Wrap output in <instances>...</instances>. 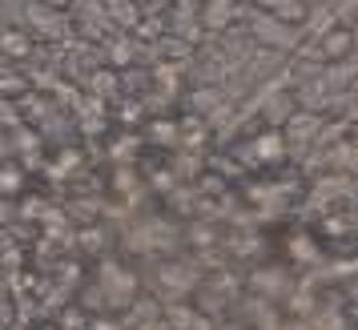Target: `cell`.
<instances>
[{
  "mask_svg": "<svg viewBox=\"0 0 358 330\" xmlns=\"http://www.w3.org/2000/svg\"><path fill=\"white\" fill-rule=\"evenodd\" d=\"M242 13V4H229V0H217V4H201V17H197V24L206 29V33H222V29H229L234 24V17Z\"/></svg>",
  "mask_w": 358,
  "mask_h": 330,
  "instance_id": "4",
  "label": "cell"
},
{
  "mask_svg": "<svg viewBox=\"0 0 358 330\" xmlns=\"http://www.w3.org/2000/svg\"><path fill=\"white\" fill-rule=\"evenodd\" d=\"M0 97H4V101L29 97V77H24V73H17V69L0 73Z\"/></svg>",
  "mask_w": 358,
  "mask_h": 330,
  "instance_id": "8",
  "label": "cell"
},
{
  "mask_svg": "<svg viewBox=\"0 0 358 330\" xmlns=\"http://www.w3.org/2000/svg\"><path fill=\"white\" fill-rule=\"evenodd\" d=\"M105 13H109V17H117V24H125V29H137V20H141L133 4H109Z\"/></svg>",
  "mask_w": 358,
  "mask_h": 330,
  "instance_id": "11",
  "label": "cell"
},
{
  "mask_svg": "<svg viewBox=\"0 0 358 330\" xmlns=\"http://www.w3.org/2000/svg\"><path fill=\"white\" fill-rule=\"evenodd\" d=\"M93 89H97V93H109V89H113V73H97V77H93Z\"/></svg>",
  "mask_w": 358,
  "mask_h": 330,
  "instance_id": "15",
  "label": "cell"
},
{
  "mask_svg": "<svg viewBox=\"0 0 358 330\" xmlns=\"http://www.w3.org/2000/svg\"><path fill=\"white\" fill-rule=\"evenodd\" d=\"M162 286H169V290H194L197 282H194V270L189 266H181V262H162Z\"/></svg>",
  "mask_w": 358,
  "mask_h": 330,
  "instance_id": "7",
  "label": "cell"
},
{
  "mask_svg": "<svg viewBox=\"0 0 358 330\" xmlns=\"http://www.w3.org/2000/svg\"><path fill=\"white\" fill-rule=\"evenodd\" d=\"M20 185H24V173H20V165L4 162V165H0V194H17Z\"/></svg>",
  "mask_w": 358,
  "mask_h": 330,
  "instance_id": "10",
  "label": "cell"
},
{
  "mask_svg": "<svg viewBox=\"0 0 358 330\" xmlns=\"http://www.w3.org/2000/svg\"><path fill=\"white\" fill-rule=\"evenodd\" d=\"M314 45H318V61H326V65H342V61H350V57H355L358 33H355V24H350V20H338V24H334L326 36H318Z\"/></svg>",
  "mask_w": 358,
  "mask_h": 330,
  "instance_id": "2",
  "label": "cell"
},
{
  "mask_svg": "<svg viewBox=\"0 0 358 330\" xmlns=\"http://www.w3.org/2000/svg\"><path fill=\"white\" fill-rule=\"evenodd\" d=\"M133 330H173V327H169V318L162 314V318H145L141 327H133Z\"/></svg>",
  "mask_w": 358,
  "mask_h": 330,
  "instance_id": "14",
  "label": "cell"
},
{
  "mask_svg": "<svg viewBox=\"0 0 358 330\" xmlns=\"http://www.w3.org/2000/svg\"><path fill=\"white\" fill-rule=\"evenodd\" d=\"M33 49V41L24 36V29H4L0 33V52H8V57H29Z\"/></svg>",
  "mask_w": 358,
  "mask_h": 330,
  "instance_id": "9",
  "label": "cell"
},
{
  "mask_svg": "<svg viewBox=\"0 0 358 330\" xmlns=\"http://www.w3.org/2000/svg\"><path fill=\"white\" fill-rule=\"evenodd\" d=\"M294 258H302V262H306L310 254H314V258H318V246H314V242H310L306 234H302V238H294V250H290Z\"/></svg>",
  "mask_w": 358,
  "mask_h": 330,
  "instance_id": "12",
  "label": "cell"
},
{
  "mask_svg": "<svg viewBox=\"0 0 358 330\" xmlns=\"http://www.w3.org/2000/svg\"><path fill=\"white\" fill-rule=\"evenodd\" d=\"M185 330H217V322H213L206 310H197L194 318H189V327H185Z\"/></svg>",
  "mask_w": 358,
  "mask_h": 330,
  "instance_id": "13",
  "label": "cell"
},
{
  "mask_svg": "<svg viewBox=\"0 0 358 330\" xmlns=\"http://www.w3.org/2000/svg\"><path fill=\"white\" fill-rule=\"evenodd\" d=\"M254 162H282L286 157V133L282 129H266L254 137Z\"/></svg>",
  "mask_w": 358,
  "mask_h": 330,
  "instance_id": "5",
  "label": "cell"
},
{
  "mask_svg": "<svg viewBox=\"0 0 358 330\" xmlns=\"http://www.w3.org/2000/svg\"><path fill=\"white\" fill-rule=\"evenodd\" d=\"M101 290H105V302L109 306H129L133 298L141 294V282H137V274L133 270H125V266L117 262H105L101 266Z\"/></svg>",
  "mask_w": 358,
  "mask_h": 330,
  "instance_id": "1",
  "label": "cell"
},
{
  "mask_svg": "<svg viewBox=\"0 0 358 330\" xmlns=\"http://www.w3.org/2000/svg\"><path fill=\"white\" fill-rule=\"evenodd\" d=\"M250 17H254V36H262V41H274V45H294L290 29H286V24H278V20H270V17H262L254 4H250Z\"/></svg>",
  "mask_w": 358,
  "mask_h": 330,
  "instance_id": "6",
  "label": "cell"
},
{
  "mask_svg": "<svg viewBox=\"0 0 358 330\" xmlns=\"http://www.w3.org/2000/svg\"><path fill=\"white\" fill-rule=\"evenodd\" d=\"M254 8H258L262 17L286 24V29H302V24L310 20V4L306 0H258Z\"/></svg>",
  "mask_w": 358,
  "mask_h": 330,
  "instance_id": "3",
  "label": "cell"
}]
</instances>
